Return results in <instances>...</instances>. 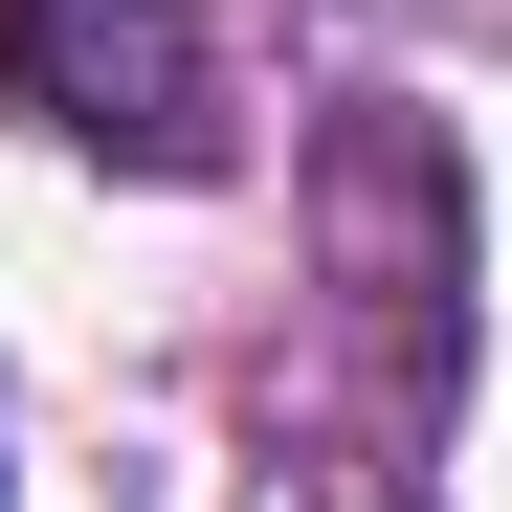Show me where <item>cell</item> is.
<instances>
[{"instance_id":"6da1fadb","label":"cell","mask_w":512,"mask_h":512,"mask_svg":"<svg viewBox=\"0 0 512 512\" xmlns=\"http://www.w3.org/2000/svg\"><path fill=\"white\" fill-rule=\"evenodd\" d=\"M0 112L134 156V179H223V67L179 0H0Z\"/></svg>"}]
</instances>
